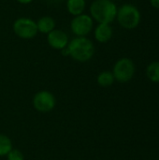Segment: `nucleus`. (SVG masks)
I'll use <instances>...</instances> for the list:
<instances>
[{
  "label": "nucleus",
  "instance_id": "ddd939ff",
  "mask_svg": "<svg viewBox=\"0 0 159 160\" xmlns=\"http://www.w3.org/2000/svg\"><path fill=\"white\" fill-rule=\"evenodd\" d=\"M147 78L156 83L159 82V61H154L150 63L146 68Z\"/></svg>",
  "mask_w": 159,
  "mask_h": 160
},
{
  "label": "nucleus",
  "instance_id": "dca6fc26",
  "mask_svg": "<svg viewBox=\"0 0 159 160\" xmlns=\"http://www.w3.org/2000/svg\"><path fill=\"white\" fill-rule=\"evenodd\" d=\"M150 4L154 8L159 9V0H150Z\"/></svg>",
  "mask_w": 159,
  "mask_h": 160
},
{
  "label": "nucleus",
  "instance_id": "1a4fd4ad",
  "mask_svg": "<svg viewBox=\"0 0 159 160\" xmlns=\"http://www.w3.org/2000/svg\"><path fill=\"white\" fill-rule=\"evenodd\" d=\"M113 36V29L109 23H97L94 29L95 39L99 43H106L112 39Z\"/></svg>",
  "mask_w": 159,
  "mask_h": 160
},
{
  "label": "nucleus",
  "instance_id": "f03ea898",
  "mask_svg": "<svg viewBox=\"0 0 159 160\" xmlns=\"http://www.w3.org/2000/svg\"><path fill=\"white\" fill-rule=\"evenodd\" d=\"M117 9V5L113 0H94L89 8V15L97 23L111 24L116 20Z\"/></svg>",
  "mask_w": 159,
  "mask_h": 160
},
{
  "label": "nucleus",
  "instance_id": "9b49d317",
  "mask_svg": "<svg viewBox=\"0 0 159 160\" xmlns=\"http://www.w3.org/2000/svg\"><path fill=\"white\" fill-rule=\"evenodd\" d=\"M85 8V0H67V10L73 17L84 13Z\"/></svg>",
  "mask_w": 159,
  "mask_h": 160
},
{
  "label": "nucleus",
  "instance_id": "423d86ee",
  "mask_svg": "<svg viewBox=\"0 0 159 160\" xmlns=\"http://www.w3.org/2000/svg\"><path fill=\"white\" fill-rule=\"evenodd\" d=\"M70 29L76 37H87L94 29V20L86 13L75 16L70 22Z\"/></svg>",
  "mask_w": 159,
  "mask_h": 160
},
{
  "label": "nucleus",
  "instance_id": "9d476101",
  "mask_svg": "<svg viewBox=\"0 0 159 160\" xmlns=\"http://www.w3.org/2000/svg\"><path fill=\"white\" fill-rule=\"evenodd\" d=\"M37 22V31L41 34H49L50 32H52L53 29H55V21L52 17L45 15L40 17L37 21H36Z\"/></svg>",
  "mask_w": 159,
  "mask_h": 160
},
{
  "label": "nucleus",
  "instance_id": "4468645a",
  "mask_svg": "<svg viewBox=\"0 0 159 160\" xmlns=\"http://www.w3.org/2000/svg\"><path fill=\"white\" fill-rule=\"evenodd\" d=\"M12 149L11 140L4 134H0V157L7 156Z\"/></svg>",
  "mask_w": 159,
  "mask_h": 160
},
{
  "label": "nucleus",
  "instance_id": "20e7f679",
  "mask_svg": "<svg viewBox=\"0 0 159 160\" xmlns=\"http://www.w3.org/2000/svg\"><path fill=\"white\" fill-rule=\"evenodd\" d=\"M112 72L115 81L122 83L128 82L135 75L136 66L132 59L128 57H123L115 62Z\"/></svg>",
  "mask_w": 159,
  "mask_h": 160
},
{
  "label": "nucleus",
  "instance_id": "2eb2a0df",
  "mask_svg": "<svg viewBox=\"0 0 159 160\" xmlns=\"http://www.w3.org/2000/svg\"><path fill=\"white\" fill-rule=\"evenodd\" d=\"M7 160H24L23 154L18 149H11L7 155Z\"/></svg>",
  "mask_w": 159,
  "mask_h": 160
},
{
  "label": "nucleus",
  "instance_id": "f3484780",
  "mask_svg": "<svg viewBox=\"0 0 159 160\" xmlns=\"http://www.w3.org/2000/svg\"><path fill=\"white\" fill-rule=\"evenodd\" d=\"M16 1L18 3L22 4V5H28V4H30V3L33 2V0H16Z\"/></svg>",
  "mask_w": 159,
  "mask_h": 160
},
{
  "label": "nucleus",
  "instance_id": "f8f14e48",
  "mask_svg": "<svg viewBox=\"0 0 159 160\" xmlns=\"http://www.w3.org/2000/svg\"><path fill=\"white\" fill-rule=\"evenodd\" d=\"M97 82L98 85L101 87H110L113 84V82H115V79L112 71L104 70L97 75Z\"/></svg>",
  "mask_w": 159,
  "mask_h": 160
},
{
  "label": "nucleus",
  "instance_id": "a211bd4d",
  "mask_svg": "<svg viewBox=\"0 0 159 160\" xmlns=\"http://www.w3.org/2000/svg\"><path fill=\"white\" fill-rule=\"evenodd\" d=\"M61 53H62V55H64V56H69V52H68V50H67V47L64 48L63 50H61Z\"/></svg>",
  "mask_w": 159,
  "mask_h": 160
},
{
  "label": "nucleus",
  "instance_id": "6ab92c4d",
  "mask_svg": "<svg viewBox=\"0 0 159 160\" xmlns=\"http://www.w3.org/2000/svg\"><path fill=\"white\" fill-rule=\"evenodd\" d=\"M51 3H52V4H56V3H59V2H62L63 0H49Z\"/></svg>",
  "mask_w": 159,
  "mask_h": 160
},
{
  "label": "nucleus",
  "instance_id": "6e6552de",
  "mask_svg": "<svg viewBox=\"0 0 159 160\" xmlns=\"http://www.w3.org/2000/svg\"><path fill=\"white\" fill-rule=\"evenodd\" d=\"M47 42L54 50H63L69 42L67 34L61 29H53L47 35Z\"/></svg>",
  "mask_w": 159,
  "mask_h": 160
},
{
  "label": "nucleus",
  "instance_id": "0eeeda50",
  "mask_svg": "<svg viewBox=\"0 0 159 160\" xmlns=\"http://www.w3.org/2000/svg\"><path fill=\"white\" fill-rule=\"evenodd\" d=\"M55 98L50 91L42 90L37 92L33 98L34 108L40 112H49L55 107Z\"/></svg>",
  "mask_w": 159,
  "mask_h": 160
},
{
  "label": "nucleus",
  "instance_id": "f257e3e1",
  "mask_svg": "<svg viewBox=\"0 0 159 160\" xmlns=\"http://www.w3.org/2000/svg\"><path fill=\"white\" fill-rule=\"evenodd\" d=\"M67 48L69 56L73 60L81 63H85L91 60L96 52L93 41L87 37H75L69 40Z\"/></svg>",
  "mask_w": 159,
  "mask_h": 160
},
{
  "label": "nucleus",
  "instance_id": "7ed1b4c3",
  "mask_svg": "<svg viewBox=\"0 0 159 160\" xmlns=\"http://www.w3.org/2000/svg\"><path fill=\"white\" fill-rule=\"evenodd\" d=\"M116 20L124 29L133 30L139 26L142 20V14L135 5L127 3L118 8Z\"/></svg>",
  "mask_w": 159,
  "mask_h": 160
},
{
  "label": "nucleus",
  "instance_id": "39448f33",
  "mask_svg": "<svg viewBox=\"0 0 159 160\" xmlns=\"http://www.w3.org/2000/svg\"><path fill=\"white\" fill-rule=\"evenodd\" d=\"M12 30L14 34L22 39H32L38 33L36 21L28 17L16 19L12 24Z\"/></svg>",
  "mask_w": 159,
  "mask_h": 160
},
{
  "label": "nucleus",
  "instance_id": "aec40b11",
  "mask_svg": "<svg viewBox=\"0 0 159 160\" xmlns=\"http://www.w3.org/2000/svg\"><path fill=\"white\" fill-rule=\"evenodd\" d=\"M113 1H114V0H113Z\"/></svg>",
  "mask_w": 159,
  "mask_h": 160
}]
</instances>
